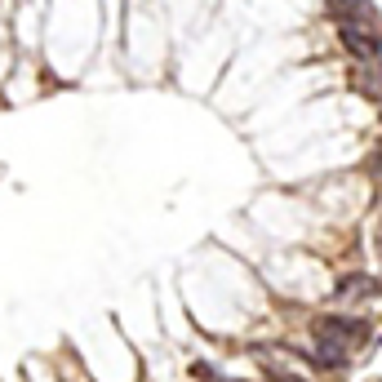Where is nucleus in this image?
Masks as SVG:
<instances>
[{"label":"nucleus","mask_w":382,"mask_h":382,"mask_svg":"<svg viewBox=\"0 0 382 382\" xmlns=\"http://www.w3.org/2000/svg\"><path fill=\"white\" fill-rule=\"evenodd\" d=\"M311 334L320 338V342H334V347H342V352H352V347L364 338V329H360L356 320H338V315H320V320L311 325Z\"/></svg>","instance_id":"nucleus-1"},{"label":"nucleus","mask_w":382,"mask_h":382,"mask_svg":"<svg viewBox=\"0 0 382 382\" xmlns=\"http://www.w3.org/2000/svg\"><path fill=\"white\" fill-rule=\"evenodd\" d=\"M369 289H373V280L352 276V280H342V285H338V298H342V303H352V298H364Z\"/></svg>","instance_id":"nucleus-2"},{"label":"nucleus","mask_w":382,"mask_h":382,"mask_svg":"<svg viewBox=\"0 0 382 382\" xmlns=\"http://www.w3.org/2000/svg\"><path fill=\"white\" fill-rule=\"evenodd\" d=\"M262 364H267V378H271V382H307V378H298V373H289V369H280L276 360H262Z\"/></svg>","instance_id":"nucleus-3"},{"label":"nucleus","mask_w":382,"mask_h":382,"mask_svg":"<svg viewBox=\"0 0 382 382\" xmlns=\"http://www.w3.org/2000/svg\"><path fill=\"white\" fill-rule=\"evenodd\" d=\"M373 169H378V182H382V152L373 156Z\"/></svg>","instance_id":"nucleus-4"}]
</instances>
